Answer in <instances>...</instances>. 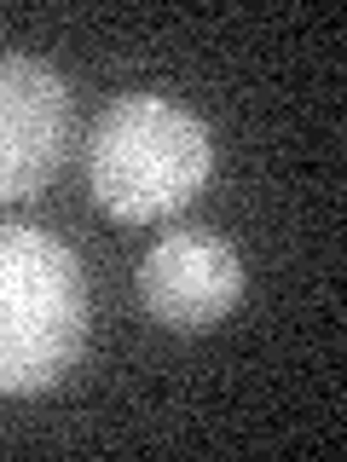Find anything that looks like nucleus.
<instances>
[{
	"mask_svg": "<svg viewBox=\"0 0 347 462\" xmlns=\"http://www.w3.org/2000/svg\"><path fill=\"white\" fill-rule=\"evenodd\" d=\"M214 168L209 122L168 93H122L87 139V197L127 226L180 214Z\"/></svg>",
	"mask_w": 347,
	"mask_h": 462,
	"instance_id": "f257e3e1",
	"label": "nucleus"
},
{
	"mask_svg": "<svg viewBox=\"0 0 347 462\" xmlns=\"http://www.w3.org/2000/svg\"><path fill=\"white\" fill-rule=\"evenodd\" d=\"M87 278L64 237L0 220V393H47L87 353Z\"/></svg>",
	"mask_w": 347,
	"mask_h": 462,
	"instance_id": "f03ea898",
	"label": "nucleus"
},
{
	"mask_svg": "<svg viewBox=\"0 0 347 462\" xmlns=\"http://www.w3.org/2000/svg\"><path fill=\"white\" fill-rule=\"evenodd\" d=\"M76 139V93L47 58L0 47V202H29L58 180Z\"/></svg>",
	"mask_w": 347,
	"mask_h": 462,
	"instance_id": "7ed1b4c3",
	"label": "nucleus"
},
{
	"mask_svg": "<svg viewBox=\"0 0 347 462\" xmlns=\"http://www.w3.org/2000/svg\"><path fill=\"white\" fill-rule=\"evenodd\" d=\"M139 307L174 336H202L226 324L243 300V254L209 226H180L139 260Z\"/></svg>",
	"mask_w": 347,
	"mask_h": 462,
	"instance_id": "20e7f679",
	"label": "nucleus"
}]
</instances>
